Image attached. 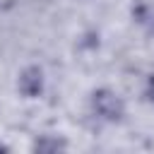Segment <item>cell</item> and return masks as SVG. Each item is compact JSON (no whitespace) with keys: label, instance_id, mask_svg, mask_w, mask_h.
Wrapping results in <instances>:
<instances>
[{"label":"cell","instance_id":"obj_1","mask_svg":"<svg viewBox=\"0 0 154 154\" xmlns=\"http://www.w3.org/2000/svg\"><path fill=\"white\" fill-rule=\"evenodd\" d=\"M91 108L94 113L101 118V120H108V123H116L125 116V103L123 99L111 91V89H99L91 94Z\"/></svg>","mask_w":154,"mask_h":154},{"label":"cell","instance_id":"obj_2","mask_svg":"<svg viewBox=\"0 0 154 154\" xmlns=\"http://www.w3.org/2000/svg\"><path fill=\"white\" fill-rule=\"evenodd\" d=\"M19 91L26 96V99H34L41 94L43 89V72L38 67H26L22 75H19V82H17Z\"/></svg>","mask_w":154,"mask_h":154},{"label":"cell","instance_id":"obj_3","mask_svg":"<svg viewBox=\"0 0 154 154\" xmlns=\"http://www.w3.org/2000/svg\"><path fill=\"white\" fill-rule=\"evenodd\" d=\"M147 94H149V99L154 101V75L149 77V82H147Z\"/></svg>","mask_w":154,"mask_h":154}]
</instances>
